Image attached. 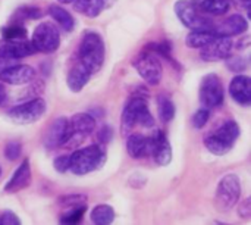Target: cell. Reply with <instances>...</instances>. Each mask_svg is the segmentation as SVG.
Returning <instances> with one entry per match:
<instances>
[{
	"label": "cell",
	"mask_w": 251,
	"mask_h": 225,
	"mask_svg": "<svg viewBox=\"0 0 251 225\" xmlns=\"http://www.w3.org/2000/svg\"><path fill=\"white\" fill-rule=\"evenodd\" d=\"M104 57H106V47L101 35L94 31L85 32L78 49V60L91 74H94L103 68Z\"/></svg>",
	"instance_id": "cell-1"
},
{
	"label": "cell",
	"mask_w": 251,
	"mask_h": 225,
	"mask_svg": "<svg viewBox=\"0 0 251 225\" xmlns=\"http://www.w3.org/2000/svg\"><path fill=\"white\" fill-rule=\"evenodd\" d=\"M122 122V133L124 134H131V131L137 127H153L154 125V118L149 111V105L144 96H137L134 94L125 105L121 116Z\"/></svg>",
	"instance_id": "cell-2"
},
{
	"label": "cell",
	"mask_w": 251,
	"mask_h": 225,
	"mask_svg": "<svg viewBox=\"0 0 251 225\" xmlns=\"http://www.w3.org/2000/svg\"><path fill=\"white\" fill-rule=\"evenodd\" d=\"M106 162V152L99 144L75 150L69 156V171L75 175H87L100 169Z\"/></svg>",
	"instance_id": "cell-3"
},
{
	"label": "cell",
	"mask_w": 251,
	"mask_h": 225,
	"mask_svg": "<svg viewBox=\"0 0 251 225\" xmlns=\"http://www.w3.org/2000/svg\"><path fill=\"white\" fill-rule=\"evenodd\" d=\"M240 127L235 121H225L212 136L204 139V146L210 153L216 156H224L234 147L235 141L240 137Z\"/></svg>",
	"instance_id": "cell-4"
},
{
	"label": "cell",
	"mask_w": 251,
	"mask_h": 225,
	"mask_svg": "<svg viewBox=\"0 0 251 225\" xmlns=\"http://www.w3.org/2000/svg\"><path fill=\"white\" fill-rule=\"evenodd\" d=\"M175 13L178 19L190 29H213L215 22L212 18L204 16L190 0H178L175 3Z\"/></svg>",
	"instance_id": "cell-5"
},
{
	"label": "cell",
	"mask_w": 251,
	"mask_h": 225,
	"mask_svg": "<svg viewBox=\"0 0 251 225\" xmlns=\"http://www.w3.org/2000/svg\"><path fill=\"white\" fill-rule=\"evenodd\" d=\"M241 197V181L238 175H225L216 189V205L221 211H231Z\"/></svg>",
	"instance_id": "cell-6"
},
{
	"label": "cell",
	"mask_w": 251,
	"mask_h": 225,
	"mask_svg": "<svg viewBox=\"0 0 251 225\" xmlns=\"http://www.w3.org/2000/svg\"><path fill=\"white\" fill-rule=\"evenodd\" d=\"M134 66L140 77L149 84V85H157L162 81L163 77V66L159 59V56L153 52L144 50L135 60Z\"/></svg>",
	"instance_id": "cell-7"
},
{
	"label": "cell",
	"mask_w": 251,
	"mask_h": 225,
	"mask_svg": "<svg viewBox=\"0 0 251 225\" xmlns=\"http://www.w3.org/2000/svg\"><path fill=\"white\" fill-rule=\"evenodd\" d=\"M46 111H47V105L44 99L35 97L32 100H28L25 103H21L12 108L9 111V118L18 125H26V124H34L38 119H41Z\"/></svg>",
	"instance_id": "cell-8"
},
{
	"label": "cell",
	"mask_w": 251,
	"mask_h": 225,
	"mask_svg": "<svg viewBox=\"0 0 251 225\" xmlns=\"http://www.w3.org/2000/svg\"><path fill=\"white\" fill-rule=\"evenodd\" d=\"M31 44L35 52L53 53L60 46V32L51 22H41L32 32Z\"/></svg>",
	"instance_id": "cell-9"
},
{
	"label": "cell",
	"mask_w": 251,
	"mask_h": 225,
	"mask_svg": "<svg viewBox=\"0 0 251 225\" xmlns=\"http://www.w3.org/2000/svg\"><path fill=\"white\" fill-rule=\"evenodd\" d=\"M225 100V90L221 78L216 74H207L201 80L200 85V102L204 108H218Z\"/></svg>",
	"instance_id": "cell-10"
},
{
	"label": "cell",
	"mask_w": 251,
	"mask_h": 225,
	"mask_svg": "<svg viewBox=\"0 0 251 225\" xmlns=\"http://www.w3.org/2000/svg\"><path fill=\"white\" fill-rule=\"evenodd\" d=\"M68 121H69V139L68 143L65 144L66 147L82 143L96 128V118L87 112L75 113Z\"/></svg>",
	"instance_id": "cell-11"
},
{
	"label": "cell",
	"mask_w": 251,
	"mask_h": 225,
	"mask_svg": "<svg viewBox=\"0 0 251 225\" xmlns=\"http://www.w3.org/2000/svg\"><path fill=\"white\" fill-rule=\"evenodd\" d=\"M232 40L231 37L225 35H216L213 40H210L207 44H204L200 49V57L204 62H218V60H225L231 50H232Z\"/></svg>",
	"instance_id": "cell-12"
},
{
	"label": "cell",
	"mask_w": 251,
	"mask_h": 225,
	"mask_svg": "<svg viewBox=\"0 0 251 225\" xmlns=\"http://www.w3.org/2000/svg\"><path fill=\"white\" fill-rule=\"evenodd\" d=\"M35 78V69L29 65H9L0 71V80L4 84L22 85Z\"/></svg>",
	"instance_id": "cell-13"
},
{
	"label": "cell",
	"mask_w": 251,
	"mask_h": 225,
	"mask_svg": "<svg viewBox=\"0 0 251 225\" xmlns=\"http://www.w3.org/2000/svg\"><path fill=\"white\" fill-rule=\"evenodd\" d=\"M37 53L31 41L25 40H0V56L9 60H18Z\"/></svg>",
	"instance_id": "cell-14"
},
{
	"label": "cell",
	"mask_w": 251,
	"mask_h": 225,
	"mask_svg": "<svg viewBox=\"0 0 251 225\" xmlns=\"http://www.w3.org/2000/svg\"><path fill=\"white\" fill-rule=\"evenodd\" d=\"M69 139V121L65 116L57 118L49 128L46 139H44V144L47 149H57L62 147L68 143Z\"/></svg>",
	"instance_id": "cell-15"
},
{
	"label": "cell",
	"mask_w": 251,
	"mask_h": 225,
	"mask_svg": "<svg viewBox=\"0 0 251 225\" xmlns=\"http://www.w3.org/2000/svg\"><path fill=\"white\" fill-rule=\"evenodd\" d=\"M151 139V153L157 165L166 167L172 161V147L166 137V134L160 130H157Z\"/></svg>",
	"instance_id": "cell-16"
},
{
	"label": "cell",
	"mask_w": 251,
	"mask_h": 225,
	"mask_svg": "<svg viewBox=\"0 0 251 225\" xmlns=\"http://www.w3.org/2000/svg\"><path fill=\"white\" fill-rule=\"evenodd\" d=\"M247 28H249L247 19L240 13H234V15L228 16L226 19H224L221 24L215 25L213 31L216 35L232 37V35H240V34L246 32Z\"/></svg>",
	"instance_id": "cell-17"
},
{
	"label": "cell",
	"mask_w": 251,
	"mask_h": 225,
	"mask_svg": "<svg viewBox=\"0 0 251 225\" xmlns=\"http://www.w3.org/2000/svg\"><path fill=\"white\" fill-rule=\"evenodd\" d=\"M29 184H31V167H29V161L24 159L18 167V169L13 172V175L10 177V180L7 181V184L4 186V192L18 193L26 189Z\"/></svg>",
	"instance_id": "cell-18"
},
{
	"label": "cell",
	"mask_w": 251,
	"mask_h": 225,
	"mask_svg": "<svg viewBox=\"0 0 251 225\" xmlns=\"http://www.w3.org/2000/svg\"><path fill=\"white\" fill-rule=\"evenodd\" d=\"M229 94L231 97L244 106L251 103V80L247 75H235L229 84Z\"/></svg>",
	"instance_id": "cell-19"
},
{
	"label": "cell",
	"mask_w": 251,
	"mask_h": 225,
	"mask_svg": "<svg viewBox=\"0 0 251 225\" xmlns=\"http://www.w3.org/2000/svg\"><path fill=\"white\" fill-rule=\"evenodd\" d=\"M126 152L134 159H141L151 153V139L141 134H128Z\"/></svg>",
	"instance_id": "cell-20"
},
{
	"label": "cell",
	"mask_w": 251,
	"mask_h": 225,
	"mask_svg": "<svg viewBox=\"0 0 251 225\" xmlns=\"http://www.w3.org/2000/svg\"><path fill=\"white\" fill-rule=\"evenodd\" d=\"M91 78V72L78 60V63H75L71 71L68 72V78H66V83H68V87L71 91L74 93H79L85 84L90 81Z\"/></svg>",
	"instance_id": "cell-21"
},
{
	"label": "cell",
	"mask_w": 251,
	"mask_h": 225,
	"mask_svg": "<svg viewBox=\"0 0 251 225\" xmlns=\"http://www.w3.org/2000/svg\"><path fill=\"white\" fill-rule=\"evenodd\" d=\"M72 6L76 12L88 16L96 18L101 13V10L109 6V0H72Z\"/></svg>",
	"instance_id": "cell-22"
},
{
	"label": "cell",
	"mask_w": 251,
	"mask_h": 225,
	"mask_svg": "<svg viewBox=\"0 0 251 225\" xmlns=\"http://www.w3.org/2000/svg\"><path fill=\"white\" fill-rule=\"evenodd\" d=\"M47 13L63 28V31L69 32V31L74 29L75 21H74L72 15L66 9H63L62 6H59V4H50L49 9H47Z\"/></svg>",
	"instance_id": "cell-23"
},
{
	"label": "cell",
	"mask_w": 251,
	"mask_h": 225,
	"mask_svg": "<svg viewBox=\"0 0 251 225\" xmlns=\"http://www.w3.org/2000/svg\"><path fill=\"white\" fill-rule=\"evenodd\" d=\"M215 37L216 34L213 29H191V32L185 37V44L191 49H201Z\"/></svg>",
	"instance_id": "cell-24"
},
{
	"label": "cell",
	"mask_w": 251,
	"mask_h": 225,
	"mask_svg": "<svg viewBox=\"0 0 251 225\" xmlns=\"http://www.w3.org/2000/svg\"><path fill=\"white\" fill-rule=\"evenodd\" d=\"M115 209L110 206V205H106V203H101V205H97L91 214H90V218L93 221V224L97 225H109L115 221Z\"/></svg>",
	"instance_id": "cell-25"
},
{
	"label": "cell",
	"mask_w": 251,
	"mask_h": 225,
	"mask_svg": "<svg viewBox=\"0 0 251 225\" xmlns=\"http://www.w3.org/2000/svg\"><path fill=\"white\" fill-rule=\"evenodd\" d=\"M157 111H159V118L162 122H171L175 116V105L171 100L169 96L160 94L157 97Z\"/></svg>",
	"instance_id": "cell-26"
},
{
	"label": "cell",
	"mask_w": 251,
	"mask_h": 225,
	"mask_svg": "<svg viewBox=\"0 0 251 225\" xmlns=\"http://www.w3.org/2000/svg\"><path fill=\"white\" fill-rule=\"evenodd\" d=\"M0 32L4 40H25L26 38V29L24 28L22 24H18V22L3 27Z\"/></svg>",
	"instance_id": "cell-27"
},
{
	"label": "cell",
	"mask_w": 251,
	"mask_h": 225,
	"mask_svg": "<svg viewBox=\"0 0 251 225\" xmlns=\"http://www.w3.org/2000/svg\"><path fill=\"white\" fill-rule=\"evenodd\" d=\"M85 211H87V205H85V203H84V205L72 206L66 214H63V215H62V218H60V224H69V225L78 224V223L82 220V217H84Z\"/></svg>",
	"instance_id": "cell-28"
},
{
	"label": "cell",
	"mask_w": 251,
	"mask_h": 225,
	"mask_svg": "<svg viewBox=\"0 0 251 225\" xmlns=\"http://www.w3.org/2000/svg\"><path fill=\"white\" fill-rule=\"evenodd\" d=\"M225 60H226V68H229L232 72H237V74L244 72L249 66V60L243 56H232V57L228 56Z\"/></svg>",
	"instance_id": "cell-29"
},
{
	"label": "cell",
	"mask_w": 251,
	"mask_h": 225,
	"mask_svg": "<svg viewBox=\"0 0 251 225\" xmlns=\"http://www.w3.org/2000/svg\"><path fill=\"white\" fill-rule=\"evenodd\" d=\"M16 19H38L41 18V10L34 6H22L15 13Z\"/></svg>",
	"instance_id": "cell-30"
},
{
	"label": "cell",
	"mask_w": 251,
	"mask_h": 225,
	"mask_svg": "<svg viewBox=\"0 0 251 225\" xmlns=\"http://www.w3.org/2000/svg\"><path fill=\"white\" fill-rule=\"evenodd\" d=\"M209 118H210V109L204 108V106L200 108L193 116V127L197 130H201L209 122Z\"/></svg>",
	"instance_id": "cell-31"
},
{
	"label": "cell",
	"mask_w": 251,
	"mask_h": 225,
	"mask_svg": "<svg viewBox=\"0 0 251 225\" xmlns=\"http://www.w3.org/2000/svg\"><path fill=\"white\" fill-rule=\"evenodd\" d=\"M22 153V146L19 141H9L4 146V156L7 161H16Z\"/></svg>",
	"instance_id": "cell-32"
},
{
	"label": "cell",
	"mask_w": 251,
	"mask_h": 225,
	"mask_svg": "<svg viewBox=\"0 0 251 225\" xmlns=\"http://www.w3.org/2000/svg\"><path fill=\"white\" fill-rule=\"evenodd\" d=\"M229 4H231L229 0H213L210 7H209V10H207V13L215 15V16L225 15L229 10Z\"/></svg>",
	"instance_id": "cell-33"
},
{
	"label": "cell",
	"mask_w": 251,
	"mask_h": 225,
	"mask_svg": "<svg viewBox=\"0 0 251 225\" xmlns=\"http://www.w3.org/2000/svg\"><path fill=\"white\" fill-rule=\"evenodd\" d=\"M87 202V197L82 196V195H69V196H65L60 199V205L65 206V208H72V206H76V205H84Z\"/></svg>",
	"instance_id": "cell-34"
},
{
	"label": "cell",
	"mask_w": 251,
	"mask_h": 225,
	"mask_svg": "<svg viewBox=\"0 0 251 225\" xmlns=\"http://www.w3.org/2000/svg\"><path fill=\"white\" fill-rule=\"evenodd\" d=\"M21 220L12 211H4L0 217V225H19Z\"/></svg>",
	"instance_id": "cell-35"
},
{
	"label": "cell",
	"mask_w": 251,
	"mask_h": 225,
	"mask_svg": "<svg viewBox=\"0 0 251 225\" xmlns=\"http://www.w3.org/2000/svg\"><path fill=\"white\" fill-rule=\"evenodd\" d=\"M54 169L60 174H65L69 171V156H57L53 162Z\"/></svg>",
	"instance_id": "cell-36"
},
{
	"label": "cell",
	"mask_w": 251,
	"mask_h": 225,
	"mask_svg": "<svg viewBox=\"0 0 251 225\" xmlns=\"http://www.w3.org/2000/svg\"><path fill=\"white\" fill-rule=\"evenodd\" d=\"M97 139L101 144H107L110 140H112V128L104 125L99 130V134H97Z\"/></svg>",
	"instance_id": "cell-37"
},
{
	"label": "cell",
	"mask_w": 251,
	"mask_h": 225,
	"mask_svg": "<svg viewBox=\"0 0 251 225\" xmlns=\"http://www.w3.org/2000/svg\"><path fill=\"white\" fill-rule=\"evenodd\" d=\"M238 214L240 217L243 218H250L251 215V205H250V199H246L243 203H240V209H238Z\"/></svg>",
	"instance_id": "cell-38"
},
{
	"label": "cell",
	"mask_w": 251,
	"mask_h": 225,
	"mask_svg": "<svg viewBox=\"0 0 251 225\" xmlns=\"http://www.w3.org/2000/svg\"><path fill=\"white\" fill-rule=\"evenodd\" d=\"M200 12H203V13H207V10H209V7H210V4H212V1L213 0H190Z\"/></svg>",
	"instance_id": "cell-39"
},
{
	"label": "cell",
	"mask_w": 251,
	"mask_h": 225,
	"mask_svg": "<svg viewBox=\"0 0 251 225\" xmlns=\"http://www.w3.org/2000/svg\"><path fill=\"white\" fill-rule=\"evenodd\" d=\"M238 9H243V10H246V12H249L250 10V6H251V0H231Z\"/></svg>",
	"instance_id": "cell-40"
},
{
	"label": "cell",
	"mask_w": 251,
	"mask_h": 225,
	"mask_svg": "<svg viewBox=\"0 0 251 225\" xmlns=\"http://www.w3.org/2000/svg\"><path fill=\"white\" fill-rule=\"evenodd\" d=\"M13 62H15V60H9V59H4V57L0 56V71H1L3 68L9 66V65H12Z\"/></svg>",
	"instance_id": "cell-41"
},
{
	"label": "cell",
	"mask_w": 251,
	"mask_h": 225,
	"mask_svg": "<svg viewBox=\"0 0 251 225\" xmlns=\"http://www.w3.org/2000/svg\"><path fill=\"white\" fill-rule=\"evenodd\" d=\"M6 102V90H4V85L0 84V105H3Z\"/></svg>",
	"instance_id": "cell-42"
},
{
	"label": "cell",
	"mask_w": 251,
	"mask_h": 225,
	"mask_svg": "<svg viewBox=\"0 0 251 225\" xmlns=\"http://www.w3.org/2000/svg\"><path fill=\"white\" fill-rule=\"evenodd\" d=\"M59 3H63V4H68V3H72V0H57Z\"/></svg>",
	"instance_id": "cell-43"
}]
</instances>
